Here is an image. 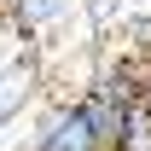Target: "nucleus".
I'll list each match as a JSON object with an SVG mask.
<instances>
[{
  "instance_id": "39448f33",
  "label": "nucleus",
  "mask_w": 151,
  "mask_h": 151,
  "mask_svg": "<svg viewBox=\"0 0 151 151\" xmlns=\"http://www.w3.org/2000/svg\"><path fill=\"white\" fill-rule=\"evenodd\" d=\"M139 111H145V122H151V70H145V105H139Z\"/></svg>"
},
{
  "instance_id": "20e7f679",
  "label": "nucleus",
  "mask_w": 151,
  "mask_h": 151,
  "mask_svg": "<svg viewBox=\"0 0 151 151\" xmlns=\"http://www.w3.org/2000/svg\"><path fill=\"white\" fill-rule=\"evenodd\" d=\"M111 151H151V122H145V116H139V122H134V128L122 134V139H116Z\"/></svg>"
},
{
  "instance_id": "f03ea898",
  "label": "nucleus",
  "mask_w": 151,
  "mask_h": 151,
  "mask_svg": "<svg viewBox=\"0 0 151 151\" xmlns=\"http://www.w3.org/2000/svg\"><path fill=\"white\" fill-rule=\"evenodd\" d=\"M76 105H81V116H87V128H93V139H99L105 151H111L116 139H122V134H128L134 122H139V111H134V105H122L116 93H105L99 81H87V87L76 93Z\"/></svg>"
},
{
  "instance_id": "7ed1b4c3",
  "label": "nucleus",
  "mask_w": 151,
  "mask_h": 151,
  "mask_svg": "<svg viewBox=\"0 0 151 151\" xmlns=\"http://www.w3.org/2000/svg\"><path fill=\"white\" fill-rule=\"evenodd\" d=\"M70 12H76V0H12V6H6V18H12L18 35H41L47 23L70 18Z\"/></svg>"
},
{
  "instance_id": "f257e3e1",
  "label": "nucleus",
  "mask_w": 151,
  "mask_h": 151,
  "mask_svg": "<svg viewBox=\"0 0 151 151\" xmlns=\"http://www.w3.org/2000/svg\"><path fill=\"white\" fill-rule=\"evenodd\" d=\"M23 151H105V145L93 139L81 105L76 99H58V105H47L35 116V134L23 139Z\"/></svg>"
}]
</instances>
